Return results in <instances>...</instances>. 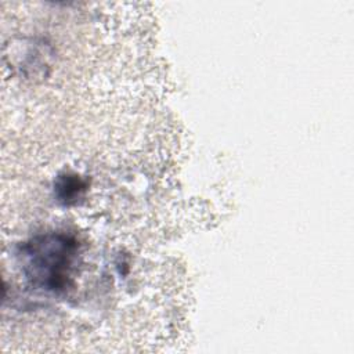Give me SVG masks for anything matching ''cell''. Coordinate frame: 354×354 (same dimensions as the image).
Wrapping results in <instances>:
<instances>
[{"label":"cell","instance_id":"obj_1","mask_svg":"<svg viewBox=\"0 0 354 354\" xmlns=\"http://www.w3.org/2000/svg\"><path fill=\"white\" fill-rule=\"evenodd\" d=\"M76 242L62 234H48L24 246V274L35 289L62 292L71 281Z\"/></svg>","mask_w":354,"mask_h":354},{"label":"cell","instance_id":"obj_2","mask_svg":"<svg viewBox=\"0 0 354 354\" xmlns=\"http://www.w3.org/2000/svg\"><path fill=\"white\" fill-rule=\"evenodd\" d=\"M55 189L59 201H64L65 203H72L77 198H80L82 192L84 191V183L77 176L66 174L59 177Z\"/></svg>","mask_w":354,"mask_h":354}]
</instances>
